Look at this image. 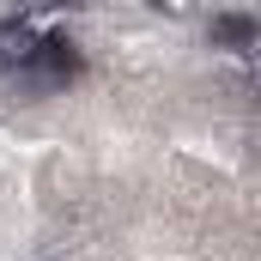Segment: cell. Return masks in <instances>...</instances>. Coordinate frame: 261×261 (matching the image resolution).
Segmentation results:
<instances>
[{
	"label": "cell",
	"instance_id": "6da1fadb",
	"mask_svg": "<svg viewBox=\"0 0 261 261\" xmlns=\"http://www.w3.org/2000/svg\"><path fill=\"white\" fill-rule=\"evenodd\" d=\"M213 43H225L231 55L255 49V18H249V12H225V18H213Z\"/></svg>",
	"mask_w": 261,
	"mask_h": 261
}]
</instances>
